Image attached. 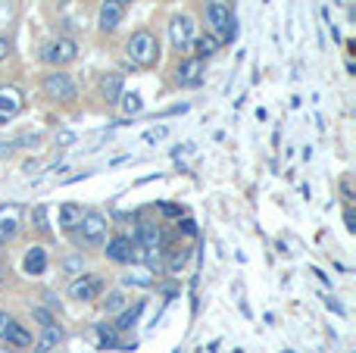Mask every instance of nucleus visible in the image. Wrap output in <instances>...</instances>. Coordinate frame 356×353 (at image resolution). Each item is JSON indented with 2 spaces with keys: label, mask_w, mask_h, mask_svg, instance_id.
<instances>
[{
  "label": "nucleus",
  "mask_w": 356,
  "mask_h": 353,
  "mask_svg": "<svg viewBox=\"0 0 356 353\" xmlns=\"http://www.w3.org/2000/svg\"><path fill=\"white\" fill-rule=\"evenodd\" d=\"M163 56L160 38L154 28H135L125 41V60L131 69H154Z\"/></svg>",
  "instance_id": "obj_1"
},
{
  "label": "nucleus",
  "mask_w": 356,
  "mask_h": 353,
  "mask_svg": "<svg viewBox=\"0 0 356 353\" xmlns=\"http://www.w3.org/2000/svg\"><path fill=\"white\" fill-rule=\"evenodd\" d=\"M69 235H72L75 250H100L106 244V238H110V219L100 210H88L81 216L79 229L69 231Z\"/></svg>",
  "instance_id": "obj_2"
},
{
  "label": "nucleus",
  "mask_w": 356,
  "mask_h": 353,
  "mask_svg": "<svg viewBox=\"0 0 356 353\" xmlns=\"http://www.w3.org/2000/svg\"><path fill=\"white\" fill-rule=\"evenodd\" d=\"M203 19H207V35H213L216 41L232 44L238 38V22H234L232 10L222 0H207L203 3Z\"/></svg>",
  "instance_id": "obj_3"
},
{
  "label": "nucleus",
  "mask_w": 356,
  "mask_h": 353,
  "mask_svg": "<svg viewBox=\"0 0 356 353\" xmlns=\"http://www.w3.org/2000/svg\"><path fill=\"white\" fill-rule=\"evenodd\" d=\"M41 85V94L50 100V104H75L79 100V85L69 72L63 69H47V72L38 79Z\"/></svg>",
  "instance_id": "obj_4"
},
{
  "label": "nucleus",
  "mask_w": 356,
  "mask_h": 353,
  "mask_svg": "<svg viewBox=\"0 0 356 353\" xmlns=\"http://www.w3.org/2000/svg\"><path fill=\"white\" fill-rule=\"evenodd\" d=\"M106 291V279L100 272H81L75 279H69L66 294L75 304H97V297Z\"/></svg>",
  "instance_id": "obj_5"
},
{
  "label": "nucleus",
  "mask_w": 356,
  "mask_h": 353,
  "mask_svg": "<svg viewBox=\"0 0 356 353\" xmlns=\"http://www.w3.org/2000/svg\"><path fill=\"white\" fill-rule=\"evenodd\" d=\"M38 60L50 69H63V66H69V63L79 60V44H75L72 38H54V41H47L41 47Z\"/></svg>",
  "instance_id": "obj_6"
},
{
  "label": "nucleus",
  "mask_w": 356,
  "mask_h": 353,
  "mask_svg": "<svg viewBox=\"0 0 356 353\" xmlns=\"http://www.w3.org/2000/svg\"><path fill=\"white\" fill-rule=\"evenodd\" d=\"M104 256L116 266H131V263H141V244L129 235H113L104 244Z\"/></svg>",
  "instance_id": "obj_7"
},
{
  "label": "nucleus",
  "mask_w": 356,
  "mask_h": 353,
  "mask_svg": "<svg viewBox=\"0 0 356 353\" xmlns=\"http://www.w3.org/2000/svg\"><path fill=\"white\" fill-rule=\"evenodd\" d=\"M169 41H172V50L175 54H188L191 50V41L197 38V22L191 13H175L169 19Z\"/></svg>",
  "instance_id": "obj_8"
},
{
  "label": "nucleus",
  "mask_w": 356,
  "mask_h": 353,
  "mask_svg": "<svg viewBox=\"0 0 356 353\" xmlns=\"http://www.w3.org/2000/svg\"><path fill=\"white\" fill-rule=\"evenodd\" d=\"M203 79H207V60H197V56L178 60V66L172 72L175 88H200Z\"/></svg>",
  "instance_id": "obj_9"
},
{
  "label": "nucleus",
  "mask_w": 356,
  "mask_h": 353,
  "mask_svg": "<svg viewBox=\"0 0 356 353\" xmlns=\"http://www.w3.org/2000/svg\"><path fill=\"white\" fill-rule=\"evenodd\" d=\"M25 110V91L16 85H0V125H10Z\"/></svg>",
  "instance_id": "obj_10"
},
{
  "label": "nucleus",
  "mask_w": 356,
  "mask_h": 353,
  "mask_svg": "<svg viewBox=\"0 0 356 353\" xmlns=\"http://www.w3.org/2000/svg\"><path fill=\"white\" fill-rule=\"evenodd\" d=\"M119 288H122V291H129V288H138V291H154L156 275L150 272L144 263H131V266H125L122 279H119Z\"/></svg>",
  "instance_id": "obj_11"
},
{
  "label": "nucleus",
  "mask_w": 356,
  "mask_h": 353,
  "mask_svg": "<svg viewBox=\"0 0 356 353\" xmlns=\"http://www.w3.org/2000/svg\"><path fill=\"white\" fill-rule=\"evenodd\" d=\"M0 344H3L6 350H31L35 347V331H31L29 325L13 319V322L3 329V335H0Z\"/></svg>",
  "instance_id": "obj_12"
},
{
  "label": "nucleus",
  "mask_w": 356,
  "mask_h": 353,
  "mask_svg": "<svg viewBox=\"0 0 356 353\" xmlns=\"http://www.w3.org/2000/svg\"><path fill=\"white\" fill-rule=\"evenodd\" d=\"M125 19V6L119 0H104L97 10V31L100 35H116Z\"/></svg>",
  "instance_id": "obj_13"
},
{
  "label": "nucleus",
  "mask_w": 356,
  "mask_h": 353,
  "mask_svg": "<svg viewBox=\"0 0 356 353\" xmlns=\"http://www.w3.org/2000/svg\"><path fill=\"white\" fill-rule=\"evenodd\" d=\"M122 91H125V75L122 72H104L100 75L97 94H100V100H104L106 106H116L119 97H122Z\"/></svg>",
  "instance_id": "obj_14"
},
{
  "label": "nucleus",
  "mask_w": 356,
  "mask_h": 353,
  "mask_svg": "<svg viewBox=\"0 0 356 353\" xmlns=\"http://www.w3.org/2000/svg\"><path fill=\"white\" fill-rule=\"evenodd\" d=\"M129 304H131V297H129V291H122V288H113V291H104V294L97 297L100 313H104V316H113V319H116L119 313H122Z\"/></svg>",
  "instance_id": "obj_15"
},
{
  "label": "nucleus",
  "mask_w": 356,
  "mask_h": 353,
  "mask_svg": "<svg viewBox=\"0 0 356 353\" xmlns=\"http://www.w3.org/2000/svg\"><path fill=\"white\" fill-rule=\"evenodd\" d=\"M66 344V329H63L60 322L47 325V329H41V335H35V347L41 353H54L56 347H63Z\"/></svg>",
  "instance_id": "obj_16"
},
{
  "label": "nucleus",
  "mask_w": 356,
  "mask_h": 353,
  "mask_svg": "<svg viewBox=\"0 0 356 353\" xmlns=\"http://www.w3.org/2000/svg\"><path fill=\"white\" fill-rule=\"evenodd\" d=\"M47 266H50V256H47V250L44 247H29L25 250V256H22V269H25V275H31V279H38V275H44L47 272Z\"/></svg>",
  "instance_id": "obj_17"
},
{
  "label": "nucleus",
  "mask_w": 356,
  "mask_h": 353,
  "mask_svg": "<svg viewBox=\"0 0 356 353\" xmlns=\"http://www.w3.org/2000/svg\"><path fill=\"white\" fill-rule=\"evenodd\" d=\"M144 306H147V300H131V304L125 306V310L119 313L116 319H113V329H116L119 335H122V331H131L138 325V319H141Z\"/></svg>",
  "instance_id": "obj_18"
},
{
  "label": "nucleus",
  "mask_w": 356,
  "mask_h": 353,
  "mask_svg": "<svg viewBox=\"0 0 356 353\" xmlns=\"http://www.w3.org/2000/svg\"><path fill=\"white\" fill-rule=\"evenodd\" d=\"M91 335H94V347L97 350H119V331L113 329V322H97L91 325Z\"/></svg>",
  "instance_id": "obj_19"
},
{
  "label": "nucleus",
  "mask_w": 356,
  "mask_h": 353,
  "mask_svg": "<svg viewBox=\"0 0 356 353\" xmlns=\"http://www.w3.org/2000/svg\"><path fill=\"white\" fill-rule=\"evenodd\" d=\"M81 216H85V210H81V204H75V200H66V204L60 206V213H56V225H60V231H75L81 222Z\"/></svg>",
  "instance_id": "obj_20"
},
{
  "label": "nucleus",
  "mask_w": 356,
  "mask_h": 353,
  "mask_svg": "<svg viewBox=\"0 0 356 353\" xmlns=\"http://www.w3.org/2000/svg\"><path fill=\"white\" fill-rule=\"evenodd\" d=\"M19 231H22V222H19V206H3L0 210V238L6 241H13V238H19Z\"/></svg>",
  "instance_id": "obj_21"
},
{
  "label": "nucleus",
  "mask_w": 356,
  "mask_h": 353,
  "mask_svg": "<svg viewBox=\"0 0 356 353\" xmlns=\"http://www.w3.org/2000/svg\"><path fill=\"white\" fill-rule=\"evenodd\" d=\"M222 50V41H216L213 35H197L194 41H191V56H197V60H209V56H216Z\"/></svg>",
  "instance_id": "obj_22"
},
{
  "label": "nucleus",
  "mask_w": 356,
  "mask_h": 353,
  "mask_svg": "<svg viewBox=\"0 0 356 353\" xmlns=\"http://www.w3.org/2000/svg\"><path fill=\"white\" fill-rule=\"evenodd\" d=\"M166 254V272L169 275H178L191 260V247H163Z\"/></svg>",
  "instance_id": "obj_23"
},
{
  "label": "nucleus",
  "mask_w": 356,
  "mask_h": 353,
  "mask_svg": "<svg viewBox=\"0 0 356 353\" xmlns=\"http://www.w3.org/2000/svg\"><path fill=\"white\" fill-rule=\"evenodd\" d=\"M116 106L122 110L125 119H135V116H141L144 113V97L138 91H122V97H119Z\"/></svg>",
  "instance_id": "obj_24"
},
{
  "label": "nucleus",
  "mask_w": 356,
  "mask_h": 353,
  "mask_svg": "<svg viewBox=\"0 0 356 353\" xmlns=\"http://www.w3.org/2000/svg\"><path fill=\"white\" fill-rule=\"evenodd\" d=\"M60 269H63V275H66V279L81 275V272H85V254H81V250L66 254V256H63V263H60Z\"/></svg>",
  "instance_id": "obj_25"
},
{
  "label": "nucleus",
  "mask_w": 356,
  "mask_h": 353,
  "mask_svg": "<svg viewBox=\"0 0 356 353\" xmlns=\"http://www.w3.org/2000/svg\"><path fill=\"white\" fill-rule=\"evenodd\" d=\"M29 222H31V231L38 235H47L50 231V219H47V204H35L29 213Z\"/></svg>",
  "instance_id": "obj_26"
},
{
  "label": "nucleus",
  "mask_w": 356,
  "mask_h": 353,
  "mask_svg": "<svg viewBox=\"0 0 356 353\" xmlns=\"http://www.w3.org/2000/svg\"><path fill=\"white\" fill-rule=\"evenodd\" d=\"M31 319H35L38 325H41V329H47V325H54L56 322V316L50 310H44V306H35V310H31Z\"/></svg>",
  "instance_id": "obj_27"
},
{
  "label": "nucleus",
  "mask_w": 356,
  "mask_h": 353,
  "mask_svg": "<svg viewBox=\"0 0 356 353\" xmlns=\"http://www.w3.org/2000/svg\"><path fill=\"white\" fill-rule=\"evenodd\" d=\"M41 300H44V310H50V313H63L60 294H54V291H44V294H41Z\"/></svg>",
  "instance_id": "obj_28"
},
{
  "label": "nucleus",
  "mask_w": 356,
  "mask_h": 353,
  "mask_svg": "<svg viewBox=\"0 0 356 353\" xmlns=\"http://www.w3.org/2000/svg\"><path fill=\"white\" fill-rule=\"evenodd\" d=\"M341 197H344L347 206L356 200V194H353V175H344V179H341Z\"/></svg>",
  "instance_id": "obj_29"
},
{
  "label": "nucleus",
  "mask_w": 356,
  "mask_h": 353,
  "mask_svg": "<svg viewBox=\"0 0 356 353\" xmlns=\"http://www.w3.org/2000/svg\"><path fill=\"white\" fill-rule=\"evenodd\" d=\"M13 144V150L16 147H38V144H41V135H19L16 141H10Z\"/></svg>",
  "instance_id": "obj_30"
},
{
  "label": "nucleus",
  "mask_w": 356,
  "mask_h": 353,
  "mask_svg": "<svg viewBox=\"0 0 356 353\" xmlns=\"http://www.w3.org/2000/svg\"><path fill=\"white\" fill-rule=\"evenodd\" d=\"M75 131H56L54 135V147H69V144H75Z\"/></svg>",
  "instance_id": "obj_31"
},
{
  "label": "nucleus",
  "mask_w": 356,
  "mask_h": 353,
  "mask_svg": "<svg viewBox=\"0 0 356 353\" xmlns=\"http://www.w3.org/2000/svg\"><path fill=\"white\" fill-rule=\"evenodd\" d=\"M160 210H163V216H169V219H181V216H184V210H181V206L169 204V200H163V204H160Z\"/></svg>",
  "instance_id": "obj_32"
},
{
  "label": "nucleus",
  "mask_w": 356,
  "mask_h": 353,
  "mask_svg": "<svg viewBox=\"0 0 356 353\" xmlns=\"http://www.w3.org/2000/svg\"><path fill=\"white\" fill-rule=\"evenodd\" d=\"M184 231V238H197V222L194 219H184V222H178V235Z\"/></svg>",
  "instance_id": "obj_33"
},
{
  "label": "nucleus",
  "mask_w": 356,
  "mask_h": 353,
  "mask_svg": "<svg viewBox=\"0 0 356 353\" xmlns=\"http://www.w3.org/2000/svg\"><path fill=\"white\" fill-rule=\"evenodd\" d=\"M344 225H347V231H350V235L356 231V213H353V206H347V210H344Z\"/></svg>",
  "instance_id": "obj_34"
},
{
  "label": "nucleus",
  "mask_w": 356,
  "mask_h": 353,
  "mask_svg": "<svg viewBox=\"0 0 356 353\" xmlns=\"http://www.w3.org/2000/svg\"><path fill=\"white\" fill-rule=\"evenodd\" d=\"M10 50H13L10 38H3V35H0V63H3V60H6V56H10Z\"/></svg>",
  "instance_id": "obj_35"
},
{
  "label": "nucleus",
  "mask_w": 356,
  "mask_h": 353,
  "mask_svg": "<svg viewBox=\"0 0 356 353\" xmlns=\"http://www.w3.org/2000/svg\"><path fill=\"white\" fill-rule=\"evenodd\" d=\"M10 322H13V316H10L6 310H0V335H3V329H6Z\"/></svg>",
  "instance_id": "obj_36"
},
{
  "label": "nucleus",
  "mask_w": 356,
  "mask_h": 353,
  "mask_svg": "<svg viewBox=\"0 0 356 353\" xmlns=\"http://www.w3.org/2000/svg\"><path fill=\"white\" fill-rule=\"evenodd\" d=\"M6 279H10V275H6V269H3V263H0V288L6 285Z\"/></svg>",
  "instance_id": "obj_37"
},
{
  "label": "nucleus",
  "mask_w": 356,
  "mask_h": 353,
  "mask_svg": "<svg viewBox=\"0 0 356 353\" xmlns=\"http://www.w3.org/2000/svg\"><path fill=\"white\" fill-rule=\"evenodd\" d=\"M119 3H122V6H131V3H138V0H119Z\"/></svg>",
  "instance_id": "obj_38"
},
{
  "label": "nucleus",
  "mask_w": 356,
  "mask_h": 353,
  "mask_svg": "<svg viewBox=\"0 0 356 353\" xmlns=\"http://www.w3.org/2000/svg\"><path fill=\"white\" fill-rule=\"evenodd\" d=\"M0 244H3V238H0Z\"/></svg>",
  "instance_id": "obj_39"
}]
</instances>
